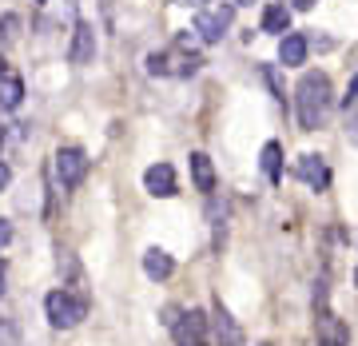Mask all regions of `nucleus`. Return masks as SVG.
Returning a JSON list of instances; mask_svg holds the SVG:
<instances>
[{
  "instance_id": "2",
  "label": "nucleus",
  "mask_w": 358,
  "mask_h": 346,
  "mask_svg": "<svg viewBox=\"0 0 358 346\" xmlns=\"http://www.w3.org/2000/svg\"><path fill=\"white\" fill-rule=\"evenodd\" d=\"M203 68V56L187 48H164V52H148V72L164 80H187Z\"/></svg>"
},
{
  "instance_id": "22",
  "label": "nucleus",
  "mask_w": 358,
  "mask_h": 346,
  "mask_svg": "<svg viewBox=\"0 0 358 346\" xmlns=\"http://www.w3.org/2000/svg\"><path fill=\"white\" fill-rule=\"evenodd\" d=\"M307 44H310V48H322V52H327L334 40H331V36H307Z\"/></svg>"
},
{
  "instance_id": "10",
  "label": "nucleus",
  "mask_w": 358,
  "mask_h": 346,
  "mask_svg": "<svg viewBox=\"0 0 358 346\" xmlns=\"http://www.w3.org/2000/svg\"><path fill=\"white\" fill-rule=\"evenodd\" d=\"M68 60H72V64H92V60H96V28H92L88 20H76Z\"/></svg>"
},
{
  "instance_id": "8",
  "label": "nucleus",
  "mask_w": 358,
  "mask_h": 346,
  "mask_svg": "<svg viewBox=\"0 0 358 346\" xmlns=\"http://www.w3.org/2000/svg\"><path fill=\"white\" fill-rule=\"evenodd\" d=\"M294 175L307 183V187H315V192H327V183H331V167H327V159H322V155L307 152V155H299Z\"/></svg>"
},
{
  "instance_id": "31",
  "label": "nucleus",
  "mask_w": 358,
  "mask_h": 346,
  "mask_svg": "<svg viewBox=\"0 0 358 346\" xmlns=\"http://www.w3.org/2000/svg\"><path fill=\"white\" fill-rule=\"evenodd\" d=\"M355 282H358V271H355Z\"/></svg>"
},
{
  "instance_id": "5",
  "label": "nucleus",
  "mask_w": 358,
  "mask_h": 346,
  "mask_svg": "<svg viewBox=\"0 0 358 346\" xmlns=\"http://www.w3.org/2000/svg\"><path fill=\"white\" fill-rule=\"evenodd\" d=\"M56 267H60V279H64V287L60 291H68V295H76L80 303H88V275H84V267H80V259L72 255V251H56Z\"/></svg>"
},
{
  "instance_id": "28",
  "label": "nucleus",
  "mask_w": 358,
  "mask_h": 346,
  "mask_svg": "<svg viewBox=\"0 0 358 346\" xmlns=\"http://www.w3.org/2000/svg\"><path fill=\"white\" fill-rule=\"evenodd\" d=\"M0 295H4V259H0Z\"/></svg>"
},
{
  "instance_id": "23",
  "label": "nucleus",
  "mask_w": 358,
  "mask_h": 346,
  "mask_svg": "<svg viewBox=\"0 0 358 346\" xmlns=\"http://www.w3.org/2000/svg\"><path fill=\"white\" fill-rule=\"evenodd\" d=\"M8 180H13V171H8V164H0V192L8 187Z\"/></svg>"
},
{
  "instance_id": "27",
  "label": "nucleus",
  "mask_w": 358,
  "mask_h": 346,
  "mask_svg": "<svg viewBox=\"0 0 358 346\" xmlns=\"http://www.w3.org/2000/svg\"><path fill=\"white\" fill-rule=\"evenodd\" d=\"M8 76V60H4V56H0V80Z\"/></svg>"
},
{
  "instance_id": "4",
  "label": "nucleus",
  "mask_w": 358,
  "mask_h": 346,
  "mask_svg": "<svg viewBox=\"0 0 358 346\" xmlns=\"http://www.w3.org/2000/svg\"><path fill=\"white\" fill-rule=\"evenodd\" d=\"M231 20H235V4H215V8L195 16V36L203 40V44H219V40L227 36Z\"/></svg>"
},
{
  "instance_id": "9",
  "label": "nucleus",
  "mask_w": 358,
  "mask_h": 346,
  "mask_svg": "<svg viewBox=\"0 0 358 346\" xmlns=\"http://www.w3.org/2000/svg\"><path fill=\"white\" fill-rule=\"evenodd\" d=\"M143 187H148V195H155V199H171V195H176V167L152 164L143 171Z\"/></svg>"
},
{
  "instance_id": "26",
  "label": "nucleus",
  "mask_w": 358,
  "mask_h": 346,
  "mask_svg": "<svg viewBox=\"0 0 358 346\" xmlns=\"http://www.w3.org/2000/svg\"><path fill=\"white\" fill-rule=\"evenodd\" d=\"M176 346H207V338H187V343H176Z\"/></svg>"
},
{
  "instance_id": "29",
  "label": "nucleus",
  "mask_w": 358,
  "mask_h": 346,
  "mask_svg": "<svg viewBox=\"0 0 358 346\" xmlns=\"http://www.w3.org/2000/svg\"><path fill=\"white\" fill-rule=\"evenodd\" d=\"M0 147H4V124H0Z\"/></svg>"
},
{
  "instance_id": "18",
  "label": "nucleus",
  "mask_w": 358,
  "mask_h": 346,
  "mask_svg": "<svg viewBox=\"0 0 358 346\" xmlns=\"http://www.w3.org/2000/svg\"><path fill=\"white\" fill-rule=\"evenodd\" d=\"M20 100H24V84H20V76H4L0 80V108L13 112V108H20Z\"/></svg>"
},
{
  "instance_id": "15",
  "label": "nucleus",
  "mask_w": 358,
  "mask_h": 346,
  "mask_svg": "<svg viewBox=\"0 0 358 346\" xmlns=\"http://www.w3.org/2000/svg\"><path fill=\"white\" fill-rule=\"evenodd\" d=\"M187 338H207V315L203 310H183V319L176 322V343Z\"/></svg>"
},
{
  "instance_id": "13",
  "label": "nucleus",
  "mask_w": 358,
  "mask_h": 346,
  "mask_svg": "<svg viewBox=\"0 0 358 346\" xmlns=\"http://www.w3.org/2000/svg\"><path fill=\"white\" fill-rule=\"evenodd\" d=\"M307 52H310V44H307V36H303V32H287V36L279 40V64L299 68L303 60H307Z\"/></svg>"
},
{
  "instance_id": "30",
  "label": "nucleus",
  "mask_w": 358,
  "mask_h": 346,
  "mask_svg": "<svg viewBox=\"0 0 358 346\" xmlns=\"http://www.w3.org/2000/svg\"><path fill=\"white\" fill-rule=\"evenodd\" d=\"M235 4H255V0H235Z\"/></svg>"
},
{
  "instance_id": "19",
  "label": "nucleus",
  "mask_w": 358,
  "mask_h": 346,
  "mask_svg": "<svg viewBox=\"0 0 358 346\" xmlns=\"http://www.w3.org/2000/svg\"><path fill=\"white\" fill-rule=\"evenodd\" d=\"M16 36H20V16L4 13V16H0V44H13Z\"/></svg>"
},
{
  "instance_id": "6",
  "label": "nucleus",
  "mask_w": 358,
  "mask_h": 346,
  "mask_svg": "<svg viewBox=\"0 0 358 346\" xmlns=\"http://www.w3.org/2000/svg\"><path fill=\"white\" fill-rule=\"evenodd\" d=\"M84 175H88V155L80 147H60L56 152V180H60V187H80Z\"/></svg>"
},
{
  "instance_id": "3",
  "label": "nucleus",
  "mask_w": 358,
  "mask_h": 346,
  "mask_svg": "<svg viewBox=\"0 0 358 346\" xmlns=\"http://www.w3.org/2000/svg\"><path fill=\"white\" fill-rule=\"evenodd\" d=\"M44 310H48V322L56 326V331H72V326L84 322L88 303H80V298L68 295V291H52V295L44 298Z\"/></svg>"
},
{
  "instance_id": "1",
  "label": "nucleus",
  "mask_w": 358,
  "mask_h": 346,
  "mask_svg": "<svg viewBox=\"0 0 358 346\" xmlns=\"http://www.w3.org/2000/svg\"><path fill=\"white\" fill-rule=\"evenodd\" d=\"M331 108H334V96H331L327 72H307L294 88V112H299L303 131H319L331 120Z\"/></svg>"
},
{
  "instance_id": "7",
  "label": "nucleus",
  "mask_w": 358,
  "mask_h": 346,
  "mask_svg": "<svg viewBox=\"0 0 358 346\" xmlns=\"http://www.w3.org/2000/svg\"><path fill=\"white\" fill-rule=\"evenodd\" d=\"M315 338H319V346H350V331L331 307L315 310Z\"/></svg>"
},
{
  "instance_id": "16",
  "label": "nucleus",
  "mask_w": 358,
  "mask_h": 346,
  "mask_svg": "<svg viewBox=\"0 0 358 346\" xmlns=\"http://www.w3.org/2000/svg\"><path fill=\"white\" fill-rule=\"evenodd\" d=\"M263 32L287 36V32H291V8H287V4H267V8H263Z\"/></svg>"
},
{
  "instance_id": "17",
  "label": "nucleus",
  "mask_w": 358,
  "mask_h": 346,
  "mask_svg": "<svg viewBox=\"0 0 358 346\" xmlns=\"http://www.w3.org/2000/svg\"><path fill=\"white\" fill-rule=\"evenodd\" d=\"M259 167H263V175H267L271 183L282 180V147L275 140L263 143V152H259Z\"/></svg>"
},
{
  "instance_id": "14",
  "label": "nucleus",
  "mask_w": 358,
  "mask_h": 346,
  "mask_svg": "<svg viewBox=\"0 0 358 346\" xmlns=\"http://www.w3.org/2000/svg\"><path fill=\"white\" fill-rule=\"evenodd\" d=\"M192 183H195V192H203V195H211L215 192V167H211V159H207L203 152H192Z\"/></svg>"
},
{
  "instance_id": "12",
  "label": "nucleus",
  "mask_w": 358,
  "mask_h": 346,
  "mask_svg": "<svg viewBox=\"0 0 358 346\" xmlns=\"http://www.w3.org/2000/svg\"><path fill=\"white\" fill-rule=\"evenodd\" d=\"M143 271H148V279L164 282V279L176 275V259L167 255L164 247H148V251H143Z\"/></svg>"
},
{
  "instance_id": "25",
  "label": "nucleus",
  "mask_w": 358,
  "mask_h": 346,
  "mask_svg": "<svg viewBox=\"0 0 358 346\" xmlns=\"http://www.w3.org/2000/svg\"><path fill=\"white\" fill-rule=\"evenodd\" d=\"M176 4H183V8H203L207 0H176Z\"/></svg>"
},
{
  "instance_id": "11",
  "label": "nucleus",
  "mask_w": 358,
  "mask_h": 346,
  "mask_svg": "<svg viewBox=\"0 0 358 346\" xmlns=\"http://www.w3.org/2000/svg\"><path fill=\"white\" fill-rule=\"evenodd\" d=\"M211 322H215L219 346H243V326L231 319V310L223 307V303H215V310H211Z\"/></svg>"
},
{
  "instance_id": "20",
  "label": "nucleus",
  "mask_w": 358,
  "mask_h": 346,
  "mask_svg": "<svg viewBox=\"0 0 358 346\" xmlns=\"http://www.w3.org/2000/svg\"><path fill=\"white\" fill-rule=\"evenodd\" d=\"M350 103H358V72L350 76V84H346V108H350Z\"/></svg>"
},
{
  "instance_id": "21",
  "label": "nucleus",
  "mask_w": 358,
  "mask_h": 346,
  "mask_svg": "<svg viewBox=\"0 0 358 346\" xmlns=\"http://www.w3.org/2000/svg\"><path fill=\"white\" fill-rule=\"evenodd\" d=\"M8 243H13V223L0 219V247H8Z\"/></svg>"
},
{
  "instance_id": "32",
  "label": "nucleus",
  "mask_w": 358,
  "mask_h": 346,
  "mask_svg": "<svg viewBox=\"0 0 358 346\" xmlns=\"http://www.w3.org/2000/svg\"><path fill=\"white\" fill-rule=\"evenodd\" d=\"M259 346H271V343H259Z\"/></svg>"
},
{
  "instance_id": "24",
  "label": "nucleus",
  "mask_w": 358,
  "mask_h": 346,
  "mask_svg": "<svg viewBox=\"0 0 358 346\" xmlns=\"http://www.w3.org/2000/svg\"><path fill=\"white\" fill-rule=\"evenodd\" d=\"M294 8H299V13H307V8H315V0H291Z\"/></svg>"
}]
</instances>
